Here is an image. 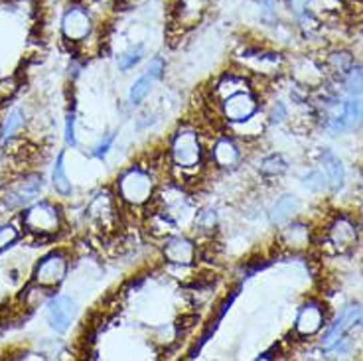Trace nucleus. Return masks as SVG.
Segmentation results:
<instances>
[{"label": "nucleus", "mask_w": 363, "mask_h": 361, "mask_svg": "<svg viewBox=\"0 0 363 361\" xmlns=\"http://www.w3.org/2000/svg\"><path fill=\"white\" fill-rule=\"evenodd\" d=\"M117 192L118 200L129 206H146L154 194V180L148 170L132 166L117 180Z\"/></svg>", "instance_id": "obj_1"}, {"label": "nucleus", "mask_w": 363, "mask_h": 361, "mask_svg": "<svg viewBox=\"0 0 363 361\" xmlns=\"http://www.w3.org/2000/svg\"><path fill=\"white\" fill-rule=\"evenodd\" d=\"M202 141L194 129H180L170 144V160L178 170H195L202 164Z\"/></svg>", "instance_id": "obj_2"}, {"label": "nucleus", "mask_w": 363, "mask_h": 361, "mask_svg": "<svg viewBox=\"0 0 363 361\" xmlns=\"http://www.w3.org/2000/svg\"><path fill=\"white\" fill-rule=\"evenodd\" d=\"M22 223L26 225L30 233L39 235V237H48V235L60 231V225H62L60 209L48 202H42V204H36L24 211Z\"/></svg>", "instance_id": "obj_3"}, {"label": "nucleus", "mask_w": 363, "mask_h": 361, "mask_svg": "<svg viewBox=\"0 0 363 361\" xmlns=\"http://www.w3.org/2000/svg\"><path fill=\"white\" fill-rule=\"evenodd\" d=\"M257 111H259V101L251 93V89L233 93V95H229L227 99L221 101V113L233 125H241L249 118H253L257 115Z\"/></svg>", "instance_id": "obj_4"}, {"label": "nucleus", "mask_w": 363, "mask_h": 361, "mask_svg": "<svg viewBox=\"0 0 363 361\" xmlns=\"http://www.w3.org/2000/svg\"><path fill=\"white\" fill-rule=\"evenodd\" d=\"M67 274V258L64 253H52L39 261L34 272V283L42 288H53L62 283Z\"/></svg>", "instance_id": "obj_5"}, {"label": "nucleus", "mask_w": 363, "mask_h": 361, "mask_svg": "<svg viewBox=\"0 0 363 361\" xmlns=\"http://www.w3.org/2000/svg\"><path fill=\"white\" fill-rule=\"evenodd\" d=\"M93 20L83 6H69L62 18V32L69 42H83L89 38Z\"/></svg>", "instance_id": "obj_6"}, {"label": "nucleus", "mask_w": 363, "mask_h": 361, "mask_svg": "<svg viewBox=\"0 0 363 361\" xmlns=\"http://www.w3.org/2000/svg\"><path fill=\"white\" fill-rule=\"evenodd\" d=\"M164 258L168 261L172 267H192L195 263V251L194 241H190L184 235H170L166 237V243L162 247Z\"/></svg>", "instance_id": "obj_7"}, {"label": "nucleus", "mask_w": 363, "mask_h": 361, "mask_svg": "<svg viewBox=\"0 0 363 361\" xmlns=\"http://www.w3.org/2000/svg\"><path fill=\"white\" fill-rule=\"evenodd\" d=\"M357 237H360L357 225L346 215L336 218L334 223L328 227V241L337 253H350L351 249L357 245Z\"/></svg>", "instance_id": "obj_8"}, {"label": "nucleus", "mask_w": 363, "mask_h": 361, "mask_svg": "<svg viewBox=\"0 0 363 361\" xmlns=\"http://www.w3.org/2000/svg\"><path fill=\"white\" fill-rule=\"evenodd\" d=\"M73 316H76V302L71 298L57 294L50 300V304H48V324H50L53 332L65 334L69 324L73 320Z\"/></svg>", "instance_id": "obj_9"}, {"label": "nucleus", "mask_w": 363, "mask_h": 361, "mask_svg": "<svg viewBox=\"0 0 363 361\" xmlns=\"http://www.w3.org/2000/svg\"><path fill=\"white\" fill-rule=\"evenodd\" d=\"M42 190V176L39 174H28L20 182H16L12 188L4 194L6 207H20L26 202L34 200Z\"/></svg>", "instance_id": "obj_10"}, {"label": "nucleus", "mask_w": 363, "mask_h": 361, "mask_svg": "<svg viewBox=\"0 0 363 361\" xmlns=\"http://www.w3.org/2000/svg\"><path fill=\"white\" fill-rule=\"evenodd\" d=\"M326 322V312L322 308V304L318 302H306L302 308H300L299 316H296V324H294V330L296 334L304 335V337H310V335L318 334Z\"/></svg>", "instance_id": "obj_11"}, {"label": "nucleus", "mask_w": 363, "mask_h": 361, "mask_svg": "<svg viewBox=\"0 0 363 361\" xmlns=\"http://www.w3.org/2000/svg\"><path fill=\"white\" fill-rule=\"evenodd\" d=\"M164 69H166V64H164L162 58H154V60L150 62L148 69H146V73H144L143 78L139 79V81L130 87V93H129L130 105L143 103L144 97H146V95L150 93V89H152V85H154L158 79L162 78Z\"/></svg>", "instance_id": "obj_12"}, {"label": "nucleus", "mask_w": 363, "mask_h": 361, "mask_svg": "<svg viewBox=\"0 0 363 361\" xmlns=\"http://www.w3.org/2000/svg\"><path fill=\"white\" fill-rule=\"evenodd\" d=\"M362 316H363V308L362 306H357V304H351L348 308L344 310L342 314H339V318H337L334 326L328 330V334L324 337V348H332L336 342H339L344 334L351 330V328H355V324H362Z\"/></svg>", "instance_id": "obj_13"}, {"label": "nucleus", "mask_w": 363, "mask_h": 361, "mask_svg": "<svg viewBox=\"0 0 363 361\" xmlns=\"http://www.w3.org/2000/svg\"><path fill=\"white\" fill-rule=\"evenodd\" d=\"M211 158L220 168H233L239 164V148L235 146V142L227 137H221L215 141L211 148Z\"/></svg>", "instance_id": "obj_14"}, {"label": "nucleus", "mask_w": 363, "mask_h": 361, "mask_svg": "<svg viewBox=\"0 0 363 361\" xmlns=\"http://www.w3.org/2000/svg\"><path fill=\"white\" fill-rule=\"evenodd\" d=\"M91 220H95L97 223H101L103 227H109L113 221H115V215H117V209H115V202L113 197L107 194L97 195L93 202L89 204V209H87Z\"/></svg>", "instance_id": "obj_15"}, {"label": "nucleus", "mask_w": 363, "mask_h": 361, "mask_svg": "<svg viewBox=\"0 0 363 361\" xmlns=\"http://www.w3.org/2000/svg\"><path fill=\"white\" fill-rule=\"evenodd\" d=\"M281 243L286 249L302 251V249H306L308 243H310V231L302 223H292V225L285 227L283 233H281Z\"/></svg>", "instance_id": "obj_16"}, {"label": "nucleus", "mask_w": 363, "mask_h": 361, "mask_svg": "<svg viewBox=\"0 0 363 361\" xmlns=\"http://www.w3.org/2000/svg\"><path fill=\"white\" fill-rule=\"evenodd\" d=\"M320 160H322L326 178L330 182L332 190H339V188L344 186V176H346V174H344V164H342V160H339L332 150H322Z\"/></svg>", "instance_id": "obj_17"}, {"label": "nucleus", "mask_w": 363, "mask_h": 361, "mask_svg": "<svg viewBox=\"0 0 363 361\" xmlns=\"http://www.w3.org/2000/svg\"><path fill=\"white\" fill-rule=\"evenodd\" d=\"M337 125L342 130L357 129L363 123V99H350L344 103V113L336 116Z\"/></svg>", "instance_id": "obj_18"}, {"label": "nucleus", "mask_w": 363, "mask_h": 361, "mask_svg": "<svg viewBox=\"0 0 363 361\" xmlns=\"http://www.w3.org/2000/svg\"><path fill=\"white\" fill-rule=\"evenodd\" d=\"M249 89V81L245 78H241V76H235V73H229V76H225V78L221 79L220 83L215 85V93H213V97L215 99H227L229 95H233V93H239V91H247Z\"/></svg>", "instance_id": "obj_19"}, {"label": "nucleus", "mask_w": 363, "mask_h": 361, "mask_svg": "<svg viewBox=\"0 0 363 361\" xmlns=\"http://www.w3.org/2000/svg\"><path fill=\"white\" fill-rule=\"evenodd\" d=\"M296 209H299V200H296L294 195H283V197L276 202V206L272 207L271 221L272 223H276V225H281V223H285L286 220H290L292 213H296Z\"/></svg>", "instance_id": "obj_20"}, {"label": "nucleus", "mask_w": 363, "mask_h": 361, "mask_svg": "<svg viewBox=\"0 0 363 361\" xmlns=\"http://www.w3.org/2000/svg\"><path fill=\"white\" fill-rule=\"evenodd\" d=\"M52 182L55 192H60L62 195L71 194V182L67 180L64 170V152H60L57 160H55V166H53V172H52Z\"/></svg>", "instance_id": "obj_21"}, {"label": "nucleus", "mask_w": 363, "mask_h": 361, "mask_svg": "<svg viewBox=\"0 0 363 361\" xmlns=\"http://www.w3.org/2000/svg\"><path fill=\"white\" fill-rule=\"evenodd\" d=\"M328 65H330V69H332L336 76H339V78H346V76L350 73L351 67H353V58H351L348 52H336L330 55Z\"/></svg>", "instance_id": "obj_22"}, {"label": "nucleus", "mask_w": 363, "mask_h": 361, "mask_svg": "<svg viewBox=\"0 0 363 361\" xmlns=\"http://www.w3.org/2000/svg\"><path fill=\"white\" fill-rule=\"evenodd\" d=\"M286 168H288V164L281 155H271L260 160V172L265 176H281V174H285Z\"/></svg>", "instance_id": "obj_23"}, {"label": "nucleus", "mask_w": 363, "mask_h": 361, "mask_svg": "<svg viewBox=\"0 0 363 361\" xmlns=\"http://www.w3.org/2000/svg\"><path fill=\"white\" fill-rule=\"evenodd\" d=\"M144 55V46L143 44H136V46H132V48H129L125 53H121L118 55V69L121 71H129V69H132L134 65L139 64L141 60H143Z\"/></svg>", "instance_id": "obj_24"}, {"label": "nucleus", "mask_w": 363, "mask_h": 361, "mask_svg": "<svg viewBox=\"0 0 363 361\" xmlns=\"http://www.w3.org/2000/svg\"><path fill=\"white\" fill-rule=\"evenodd\" d=\"M344 79H346V89H348V93H351L353 97L363 95V69L351 67L350 73Z\"/></svg>", "instance_id": "obj_25"}, {"label": "nucleus", "mask_w": 363, "mask_h": 361, "mask_svg": "<svg viewBox=\"0 0 363 361\" xmlns=\"http://www.w3.org/2000/svg\"><path fill=\"white\" fill-rule=\"evenodd\" d=\"M22 125H24V115H22V111H20V109H14L12 113L6 116V123H4V127H2V139L8 141L16 130H20Z\"/></svg>", "instance_id": "obj_26"}, {"label": "nucleus", "mask_w": 363, "mask_h": 361, "mask_svg": "<svg viewBox=\"0 0 363 361\" xmlns=\"http://www.w3.org/2000/svg\"><path fill=\"white\" fill-rule=\"evenodd\" d=\"M215 225H218V213H215L213 209H206V211H202V213L195 218V227H197L200 231H213Z\"/></svg>", "instance_id": "obj_27"}, {"label": "nucleus", "mask_w": 363, "mask_h": 361, "mask_svg": "<svg viewBox=\"0 0 363 361\" xmlns=\"http://www.w3.org/2000/svg\"><path fill=\"white\" fill-rule=\"evenodd\" d=\"M18 241V231L12 225H0V251Z\"/></svg>", "instance_id": "obj_28"}, {"label": "nucleus", "mask_w": 363, "mask_h": 361, "mask_svg": "<svg viewBox=\"0 0 363 361\" xmlns=\"http://www.w3.org/2000/svg\"><path fill=\"white\" fill-rule=\"evenodd\" d=\"M326 180L328 178H326L322 172H310L308 176H304V186L314 190V192H320V190L326 188Z\"/></svg>", "instance_id": "obj_29"}, {"label": "nucleus", "mask_w": 363, "mask_h": 361, "mask_svg": "<svg viewBox=\"0 0 363 361\" xmlns=\"http://www.w3.org/2000/svg\"><path fill=\"white\" fill-rule=\"evenodd\" d=\"M65 142L69 146H76V115L69 113L67 115V123H65Z\"/></svg>", "instance_id": "obj_30"}, {"label": "nucleus", "mask_w": 363, "mask_h": 361, "mask_svg": "<svg viewBox=\"0 0 363 361\" xmlns=\"http://www.w3.org/2000/svg\"><path fill=\"white\" fill-rule=\"evenodd\" d=\"M113 141H115V134H107L103 141L99 142V144L93 148V156H95V158H105V155L109 152V148H111Z\"/></svg>", "instance_id": "obj_31"}, {"label": "nucleus", "mask_w": 363, "mask_h": 361, "mask_svg": "<svg viewBox=\"0 0 363 361\" xmlns=\"http://www.w3.org/2000/svg\"><path fill=\"white\" fill-rule=\"evenodd\" d=\"M271 118H272V121H274V123H281V121H285V118H286V109H285V105L276 103V107H274V109H272Z\"/></svg>", "instance_id": "obj_32"}]
</instances>
